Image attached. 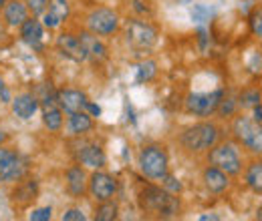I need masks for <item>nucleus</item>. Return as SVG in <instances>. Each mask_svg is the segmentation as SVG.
Here are the masks:
<instances>
[{"mask_svg":"<svg viewBox=\"0 0 262 221\" xmlns=\"http://www.w3.org/2000/svg\"><path fill=\"white\" fill-rule=\"evenodd\" d=\"M139 203L145 211L158 213V217H176L180 213V201L167 189H160L154 185H147L139 195Z\"/></svg>","mask_w":262,"mask_h":221,"instance_id":"f257e3e1","label":"nucleus"},{"mask_svg":"<svg viewBox=\"0 0 262 221\" xmlns=\"http://www.w3.org/2000/svg\"><path fill=\"white\" fill-rule=\"evenodd\" d=\"M218 127L212 125V123H198V125L190 127L184 131L182 135V143L188 151L192 153H202V151H208L216 145L218 141Z\"/></svg>","mask_w":262,"mask_h":221,"instance_id":"f03ea898","label":"nucleus"},{"mask_svg":"<svg viewBox=\"0 0 262 221\" xmlns=\"http://www.w3.org/2000/svg\"><path fill=\"white\" fill-rule=\"evenodd\" d=\"M137 163H139L141 173L147 179L162 181L165 175H167V165H169L167 153H165L162 147H158V145H149V147L141 149Z\"/></svg>","mask_w":262,"mask_h":221,"instance_id":"7ed1b4c3","label":"nucleus"},{"mask_svg":"<svg viewBox=\"0 0 262 221\" xmlns=\"http://www.w3.org/2000/svg\"><path fill=\"white\" fill-rule=\"evenodd\" d=\"M236 139L252 153H262V123L250 117H238L234 121Z\"/></svg>","mask_w":262,"mask_h":221,"instance_id":"20e7f679","label":"nucleus"},{"mask_svg":"<svg viewBox=\"0 0 262 221\" xmlns=\"http://www.w3.org/2000/svg\"><path fill=\"white\" fill-rule=\"evenodd\" d=\"M210 165L222 169L226 175H238L242 171V159L238 149L232 143H222V145H214L210 155H208Z\"/></svg>","mask_w":262,"mask_h":221,"instance_id":"39448f33","label":"nucleus"},{"mask_svg":"<svg viewBox=\"0 0 262 221\" xmlns=\"http://www.w3.org/2000/svg\"><path fill=\"white\" fill-rule=\"evenodd\" d=\"M222 96H224L222 89L212 93H192L186 99V109L196 117H210L212 113H216Z\"/></svg>","mask_w":262,"mask_h":221,"instance_id":"423d86ee","label":"nucleus"},{"mask_svg":"<svg viewBox=\"0 0 262 221\" xmlns=\"http://www.w3.org/2000/svg\"><path fill=\"white\" fill-rule=\"evenodd\" d=\"M27 173V161L16 151L0 147V181L14 183Z\"/></svg>","mask_w":262,"mask_h":221,"instance_id":"0eeeda50","label":"nucleus"},{"mask_svg":"<svg viewBox=\"0 0 262 221\" xmlns=\"http://www.w3.org/2000/svg\"><path fill=\"white\" fill-rule=\"evenodd\" d=\"M125 36L135 48H151L158 40V31L145 20H129L125 27Z\"/></svg>","mask_w":262,"mask_h":221,"instance_id":"6e6552de","label":"nucleus"},{"mask_svg":"<svg viewBox=\"0 0 262 221\" xmlns=\"http://www.w3.org/2000/svg\"><path fill=\"white\" fill-rule=\"evenodd\" d=\"M87 27L93 34L99 36H107L119 29V16L117 12H113L111 8H95L91 10V14L87 16Z\"/></svg>","mask_w":262,"mask_h":221,"instance_id":"1a4fd4ad","label":"nucleus"},{"mask_svg":"<svg viewBox=\"0 0 262 221\" xmlns=\"http://www.w3.org/2000/svg\"><path fill=\"white\" fill-rule=\"evenodd\" d=\"M89 193L97 201H107L117 193V181L103 171H95L89 179Z\"/></svg>","mask_w":262,"mask_h":221,"instance_id":"9d476101","label":"nucleus"},{"mask_svg":"<svg viewBox=\"0 0 262 221\" xmlns=\"http://www.w3.org/2000/svg\"><path fill=\"white\" fill-rule=\"evenodd\" d=\"M57 48L65 55L67 59H71V61H75V63H83V61H87L85 46H83L81 38L75 36V34H69V32L59 34V36H57Z\"/></svg>","mask_w":262,"mask_h":221,"instance_id":"9b49d317","label":"nucleus"},{"mask_svg":"<svg viewBox=\"0 0 262 221\" xmlns=\"http://www.w3.org/2000/svg\"><path fill=\"white\" fill-rule=\"evenodd\" d=\"M57 103L59 107L65 111V113H79V111H85L87 109V103L89 99L85 93L81 91H75V89H65V91H59L57 93Z\"/></svg>","mask_w":262,"mask_h":221,"instance_id":"f8f14e48","label":"nucleus"},{"mask_svg":"<svg viewBox=\"0 0 262 221\" xmlns=\"http://www.w3.org/2000/svg\"><path fill=\"white\" fill-rule=\"evenodd\" d=\"M83 46H85V53H87V59L95 61V63H101L107 59V46L99 40L93 32H81L79 34Z\"/></svg>","mask_w":262,"mask_h":221,"instance_id":"ddd939ff","label":"nucleus"},{"mask_svg":"<svg viewBox=\"0 0 262 221\" xmlns=\"http://www.w3.org/2000/svg\"><path fill=\"white\" fill-rule=\"evenodd\" d=\"M20 36H23V40L29 44V46H33L36 51H40L42 48V24L36 20V18H27L25 22H23V27H20Z\"/></svg>","mask_w":262,"mask_h":221,"instance_id":"4468645a","label":"nucleus"},{"mask_svg":"<svg viewBox=\"0 0 262 221\" xmlns=\"http://www.w3.org/2000/svg\"><path fill=\"white\" fill-rule=\"evenodd\" d=\"M79 161H81L83 165L91 167V169H101V167H105L107 157H105V153H103V149H101L99 145L87 143V145H83V149L79 151Z\"/></svg>","mask_w":262,"mask_h":221,"instance_id":"2eb2a0df","label":"nucleus"},{"mask_svg":"<svg viewBox=\"0 0 262 221\" xmlns=\"http://www.w3.org/2000/svg\"><path fill=\"white\" fill-rule=\"evenodd\" d=\"M38 109V99L31 93H25V95H18L14 101H12V111L16 117H20L23 121L31 119Z\"/></svg>","mask_w":262,"mask_h":221,"instance_id":"dca6fc26","label":"nucleus"},{"mask_svg":"<svg viewBox=\"0 0 262 221\" xmlns=\"http://www.w3.org/2000/svg\"><path fill=\"white\" fill-rule=\"evenodd\" d=\"M204 183H206V187L212 191V193H222V191L228 189L230 185L228 175L222 169L214 167V165L204 171Z\"/></svg>","mask_w":262,"mask_h":221,"instance_id":"f3484780","label":"nucleus"},{"mask_svg":"<svg viewBox=\"0 0 262 221\" xmlns=\"http://www.w3.org/2000/svg\"><path fill=\"white\" fill-rule=\"evenodd\" d=\"M67 189L75 197H81L87 191V175L81 167H71L67 171Z\"/></svg>","mask_w":262,"mask_h":221,"instance_id":"a211bd4d","label":"nucleus"},{"mask_svg":"<svg viewBox=\"0 0 262 221\" xmlns=\"http://www.w3.org/2000/svg\"><path fill=\"white\" fill-rule=\"evenodd\" d=\"M27 14H29V8L18 0H10L4 4V18L10 27H23V22L27 20Z\"/></svg>","mask_w":262,"mask_h":221,"instance_id":"6ab92c4d","label":"nucleus"},{"mask_svg":"<svg viewBox=\"0 0 262 221\" xmlns=\"http://www.w3.org/2000/svg\"><path fill=\"white\" fill-rule=\"evenodd\" d=\"M93 129V119L87 111H79V113H71L69 115V131L73 135H83L87 131Z\"/></svg>","mask_w":262,"mask_h":221,"instance_id":"aec40b11","label":"nucleus"},{"mask_svg":"<svg viewBox=\"0 0 262 221\" xmlns=\"http://www.w3.org/2000/svg\"><path fill=\"white\" fill-rule=\"evenodd\" d=\"M42 121L51 131H59L63 127V109L59 105L55 107H45L42 109Z\"/></svg>","mask_w":262,"mask_h":221,"instance_id":"412c9836","label":"nucleus"},{"mask_svg":"<svg viewBox=\"0 0 262 221\" xmlns=\"http://www.w3.org/2000/svg\"><path fill=\"white\" fill-rule=\"evenodd\" d=\"M246 183L256 193H262V161H252L246 169Z\"/></svg>","mask_w":262,"mask_h":221,"instance_id":"4be33fe9","label":"nucleus"},{"mask_svg":"<svg viewBox=\"0 0 262 221\" xmlns=\"http://www.w3.org/2000/svg\"><path fill=\"white\" fill-rule=\"evenodd\" d=\"M158 72V64L156 61H143V63L137 64L135 68V83L141 85V83H149Z\"/></svg>","mask_w":262,"mask_h":221,"instance_id":"5701e85b","label":"nucleus"},{"mask_svg":"<svg viewBox=\"0 0 262 221\" xmlns=\"http://www.w3.org/2000/svg\"><path fill=\"white\" fill-rule=\"evenodd\" d=\"M117 211H119V207H117L115 201H111V199L101 201L97 213H95V219L97 221H113V219H117Z\"/></svg>","mask_w":262,"mask_h":221,"instance_id":"b1692460","label":"nucleus"},{"mask_svg":"<svg viewBox=\"0 0 262 221\" xmlns=\"http://www.w3.org/2000/svg\"><path fill=\"white\" fill-rule=\"evenodd\" d=\"M34 197H36V183L34 181H29V183L20 185L18 189L14 191V199L18 203H23V205H27L29 201H33Z\"/></svg>","mask_w":262,"mask_h":221,"instance_id":"393cba45","label":"nucleus"},{"mask_svg":"<svg viewBox=\"0 0 262 221\" xmlns=\"http://www.w3.org/2000/svg\"><path fill=\"white\" fill-rule=\"evenodd\" d=\"M49 12L55 14L61 22L67 20V18H69V12H71L69 0H49Z\"/></svg>","mask_w":262,"mask_h":221,"instance_id":"a878e982","label":"nucleus"},{"mask_svg":"<svg viewBox=\"0 0 262 221\" xmlns=\"http://www.w3.org/2000/svg\"><path fill=\"white\" fill-rule=\"evenodd\" d=\"M214 16V10L208 6V4H196L192 8V20L198 24H204V22H210Z\"/></svg>","mask_w":262,"mask_h":221,"instance_id":"bb28decb","label":"nucleus"},{"mask_svg":"<svg viewBox=\"0 0 262 221\" xmlns=\"http://www.w3.org/2000/svg\"><path fill=\"white\" fill-rule=\"evenodd\" d=\"M248 24H250V31L254 36L262 38V8H254L250 18H248Z\"/></svg>","mask_w":262,"mask_h":221,"instance_id":"cd10ccee","label":"nucleus"},{"mask_svg":"<svg viewBox=\"0 0 262 221\" xmlns=\"http://www.w3.org/2000/svg\"><path fill=\"white\" fill-rule=\"evenodd\" d=\"M240 105L242 107H256V105H260V93L258 91H246V93H242L240 96Z\"/></svg>","mask_w":262,"mask_h":221,"instance_id":"c85d7f7f","label":"nucleus"},{"mask_svg":"<svg viewBox=\"0 0 262 221\" xmlns=\"http://www.w3.org/2000/svg\"><path fill=\"white\" fill-rule=\"evenodd\" d=\"M25 4H27V8H29L33 14H42V12L47 10L49 0H25Z\"/></svg>","mask_w":262,"mask_h":221,"instance_id":"c756f323","label":"nucleus"},{"mask_svg":"<svg viewBox=\"0 0 262 221\" xmlns=\"http://www.w3.org/2000/svg\"><path fill=\"white\" fill-rule=\"evenodd\" d=\"M234 107H236V103L232 101V99H224L222 96V101H220V105H218V113L222 115V117H230L232 113H234Z\"/></svg>","mask_w":262,"mask_h":221,"instance_id":"7c9ffc66","label":"nucleus"},{"mask_svg":"<svg viewBox=\"0 0 262 221\" xmlns=\"http://www.w3.org/2000/svg\"><path fill=\"white\" fill-rule=\"evenodd\" d=\"M51 215H53V209H51V207H40V209H34L33 213H31V219L47 221V219H51Z\"/></svg>","mask_w":262,"mask_h":221,"instance_id":"2f4dec72","label":"nucleus"},{"mask_svg":"<svg viewBox=\"0 0 262 221\" xmlns=\"http://www.w3.org/2000/svg\"><path fill=\"white\" fill-rule=\"evenodd\" d=\"M162 181H164V187L169 191V193H180V191H182V183H180L178 179H173L171 175H165Z\"/></svg>","mask_w":262,"mask_h":221,"instance_id":"473e14b6","label":"nucleus"},{"mask_svg":"<svg viewBox=\"0 0 262 221\" xmlns=\"http://www.w3.org/2000/svg\"><path fill=\"white\" fill-rule=\"evenodd\" d=\"M61 219L63 221H85L87 217H85V213H83L81 209H69V211L63 213Z\"/></svg>","mask_w":262,"mask_h":221,"instance_id":"72a5a7b5","label":"nucleus"},{"mask_svg":"<svg viewBox=\"0 0 262 221\" xmlns=\"http://www.w3.org/2000/svg\"><path fill=\"white\" fill-rule=\"evenodd\" d=\"M42 24H45V27H49V29H55V27H59V24H61V20H59L55 14H51L49 10H45V12H42Z\"/></svg>","mask_w":262,"mask_h":221,"instance_id":"f704fd0d","label":"nucleus"},{"mask_svg":"<svg viewBox=\"0 0 262 221\" xmlns=\"http://www.w3.org/2000/svg\"><path fill=\"white\" fill-rule=\"evenodd\" d=\"M85 111H87L91 117H99V115H101V107L95 105V103H91V101L87 103V109H85Z\"/></svg>","mask_w":262,"mask_h":221,"instance_id":"c9c22d12","label":"nucleus"},{"mask_svg":"<svg viewBox=\"0 0 262 221\" xmlns=\"http://www.w3.org/2000/svg\"><path fill=\"white\" fill-rule=\"evenodd\" d=\"M143 2H145V0H135V4H133L135 12H139V14H145V12H149V6H147V4L143 6Z\"/></svg>","mask_w":262,"mask_h":221,"instance_id":"e433bc0d","label":"nucleus"},{"mask_svg":"<svg viewBox=\"0 0 262 221\" xmlns=\"http://www.w3.org/2000/svg\"><path fill=\"white\" fill-rule=\"evenodd\" d=\"M198 36H200V44H202V48H206V40H208V31H206L204 27H200V29H198Z\"/></svg>","mask_w":262,"mask_h":221,"instance_id":"4c0bfd02","label":"nucleus"},{"mask_svg":"<svg viewBox=\"0 0 262 221\" xmlns=\"http://www.w3.org/2000/svg\"><path fill=\"white\" fill-rule=\"evenodd\" d=\"M254 119L262 123V105H256V107H254Z\"/></svg>","mask_w":262,"mask_h":221,"instance_id":"58836bf2","label":"nucleus"},{"mask_svg":"<svg viewBox=\"0 0 262 221\" xmlns=\"http://www.w3.org/2000/svg\"><path fill=\"white\" fill-rule=\"evenodd\" d=\"M200 219H202V221H208V219L218 221V219H220V217H218V215H200Z\"/></svg>","mask_w":262,"mask_h":221,"instance_id":"ea45409f","label":"nucleus"},{"mask_svg":"<svg viewBox=\"0 0 262 221\" xmlns=\"http://www.w3.org/2000/svg\"><path fill=\"white\" fill-rule=\"evenodd\" d=\"M4 139H6V135H4V133H2V131H0V143H2V141H4Z\"/></svg>","mask_w":262,"mask_h":221,"instance_id":"a19ab883","label":"nucleus"},{"mask_svg":"<svg viewBox=\"0 0 262 221\" xmlns=\"http://www.w3.org/2000/svg\"><path fill=\"white\" fill-rule=\"evenodd\" d=\"M258 219L262 221V205H260V209H258Z\"/></svg>","mask_w":262,"mask_h":221,"instance_id":"79ce46f5","label":"nucleus"},{"mask_svg":"<svg viewBox=\"0 0 262 221\" xmlns=\"http://www.w3.org/2000/svg\"><path fill=\"white\" fill-rule=\"evenodd\" d=\"M4 4H6V0H0V8H2V6H4Z\"/></svg>","mask_w":262,"mask_h":221,"instance_id":"37998d69","label":"nucleus"}]
</instances>
